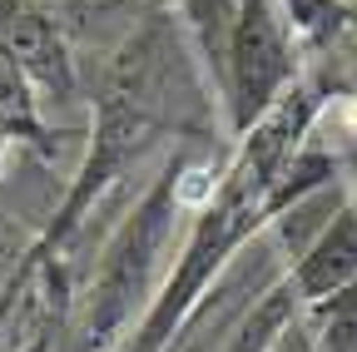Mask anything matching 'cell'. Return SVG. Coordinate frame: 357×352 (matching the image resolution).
I'll return each instance as SVG.
<instances>
[{
  "label": "cell",
  "mask_w": 357,
  "mask_h": 352,
  "mask_svg": "<svg viewBox=\"0 0 357 352\" xmlns=\"http://www.w3.org/2000/svg\"><path fill=\"white\" fill-rule=\"evenodd\" d=\"M223 169H229V159H194V149H178L164 159L159 179L144 189L134 213L105 243L95 273H89V288L79 293L75 323H70L60 352H119L124 347L129 323L144 318L149 303L159 298L154 278L174 243L178 218L199 213L213 199Z\"/></svg>",
  "instance_id": "2"
},
{
  "label": "cell",
  "mask_w": 357,
  "mask_h": 352,
  "mask_svg": "<svg viewBox=\"0 0 357 352\" xmlns=\"http://www.w3.org/2000/svg\"><path fill=\"white\" fill-rule=\"evenodd\" d=\"M164 135H184V139H208L213 119H208V84L194 65V40L184 20L169 10H149L134 25L119 50L100 70V95H95V129H89V154L75 174L70 194L60 199L55 218L45 224L35 238L25 268L6 288L0 307H15V293L30 283V273L50 268L60 248L79 234V224L100 208V199L124 179L129 169H139ZM0 313V318H6Z\"/></svg>",
  "instance_id": "1"
},
{
  "label": "cell",
  "mask_w": 357,
  "mask_h": 352,
  "mask_svg": "<svg viewBox=\"0 0 357 352\" xmlns=\"http://www.w3.org/2000/svg\"><path fill=\"white\" fill-rule=\"evenodd\" d=\"M0 55H6L30 90H45L55 105L75 100V60L65 50V30L35 0H0Z\"/></svg>",
  "instance_id": "4"
},
{
  "label": "cell",
  "mask_w": 357,
  "mask_h": 352,
  "mask_svg": "<svg viewBox=\"0 0 357 352\" xmlns=\"http://www.w3.org/2000/svg\"><path fill=\"white\" fill-rule=\"evenodd\" d=\"M25 258H30V248L20 253V234L0 218V298H6V288L15 283V273L25 268Z\"/></svg>",
  "instance_id": "6"
},
{
  "label": "cell",
  "mask_w": 357,
  "mask_h": 352,
  "mask_svg": "<svg viewBox=\"0 0 357 352\" xmlns=\"http://www.w3.org/2000/svg\"><path fill=\"white\" fill-rule=\"evenodd\" d=\"M352 278H357V208H342L307 248H298L288 283H293L298 303L312 307V303L333 298L337 288H347Z\"/></svg>",
  "instance_id": "5"
},
{
  "label": "cell",
  "mask_w": 357,
  "mask_h": 352,
  "mask_svg": "<svg viewBox=\"0 0 357 352\" xmlns=\"http://www.w3.org/2000/svg\"><path fill=\"white\" fill-rule=\"evenodd\" d=\"M50 347H55V332H40V337H35V342H25L20 352H50Z\"/></svg>",
  "instance_id": "7"
},
{
  "label": "cell",
  "mask_w": 357,
  "mask_h": 352,
  "mask_svg": "<svg viewBox=\"0 0 357 352\" xmlns=\"http://www.w3.org/2000/svg\"><path fill=\"white\" fill-rule=\"evenodd\" d=\"M293 84H298V35L283 6L278 0H238L218 70V100L229 105L234 135H248Z\"/></svg>",
  "instance_id": "3"
}]
</instances>
